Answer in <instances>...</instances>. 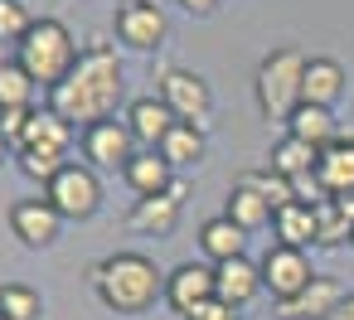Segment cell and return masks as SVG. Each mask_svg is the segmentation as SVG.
<instances>
[{
    "label": "cell",
    "instance_id": "obj_1",
    "mask_svg": "<svg viewBox=\"0 0 354 320\" xmlns=\"http://www.w3.org/2000/svg\"><path fill=\"white\" fill-rule=\"evenodd\" d=\"M117 102H122V64H117V54L107 44L83 49L73 73L59 88H49V107L68 126H78V122L97 126V122H107L117 112Z\"/></svg>",
    "mask_w": 354,
    "mask_h": 320
},
{
    "label": "cell",
    "instance_id": "obj_2",
    "mask_svg": "<svg viewBox=\"0 0 354 320\" xmlns=\"http://www.w3.org/2000/svg\"><path fill=\"white\" fill-rule=\"evenodd\" d=\"M88 276H93L97 301L107 310H117V315H141V310H151L165 296V272L146 252H112Z\"/></svg>",
    "mask_w": 354,
    "mask_h": 320
},
{
    "label": "cell",
    "instance_id": "obj_3",
    "mask_svg": "<svg viewBox=\"0 0 354 320\" xmlns=\"http://www.w3.org/2000/svg\"><path fill=\"white\" fill-rule=\"evenodd\" d=\"M15 64L39 88H59L73 73V64H78V44H73V35H68L64 20H35L30 35L15 44Z\"/></svg>",
    "mask_w": 354,
    "mask_h": 320
},
{
    "label": "cell",
    "instance_id": "obj_4",
    "mask_svg": "<svg viewBox=\"0 0 354 320\" xmlns=\"http://www.w3.org/2000/svg\"><path fill=\"white\" fill-rule=\"evenodd\" d=\"M306 64H310V59H306L301 49H291V44L272 49V54L257 64L252 88H257V107H262V117H267V122H286V117L301 107Z\"/></svg>",
    "mask_w": 354,
    "mask_h": 320
},
{
    "label": "cell",
    "instance_id": "obj_5",
    "mask_svg": "<svg viewBox=\"0 0 354 320\" xmlns=\"http://www.w3.org/2000/svg\"><path fill=\"white\" fill-rule=\"evenodd\" d=\"M170 112H175V122H189V126H209V112H214V93H209V83L199 78V73H189V68H170V73H160V93H156Z\"/></svg>",
    "mask_w": 354,
    "mask_h": 320
},
{
    "label": "cell",
    "instance_id": "obj_6",
    "mask_svg": "<svg viewBox=\"0 0 354 320\" xmlns=\"http://www.w3.org/2000/svg\"><path fill=\"white\" fill-rule=\"evenodd\" d=\"M44 199H49L64 218H93L97 204H102V185H97L93 165H64V170L44 185Z\"/></svg>",
    "mask_w": 354,
    "mask_h": 320
},
{
    "label": "cell",
    "instance_id": "obj_7",
    "mask_svg": "<svg viewBox=\"0 0 354 320\" xmlns=\"http://www.w3.org/2000/svg\"><path fill=\"white\" fill-rule=\"evenodd\" d=\"M257 267H262V291H272V301H277V305L296 301V296L315 281L310 257H306L301 247H281V243H272V247H267V257H262Z\"/></svg>",
    "mask_w": 354,
    "mask_h": 320
},
{
    "label": "cell",
    "instance_id": "obj_8",
    "mask_svg": "<svg viewBox=\"0 0 354 320\" xmlns=\"http://www.w3.org/2000/svg\"><path fill=\"white\" fill-rule=\"evenodd\" d=\"M112 25H117V39L141 49V54L160 49V39H165V10L156 6V0H127V6H117Z\"/></svg>",
    "mask_w": 354,
    "mask_h": 320
},
{
    "label": "cell",
    "instance_id": "obj_9",
    "mask_svg": "<svg viewBox=\"0 0 354 320\" xmlns=\"http://www.w3.org/2000/svg\"><path fill=\"white\" fill-rule=\"evenodd\" d=\"M83 151H88V160L102 165V170H127L131 156H136V136H131L127 122H112V117H107V122H97V126L83 131Z\"/></svg>",
    "mask_w": 354,
    "mask_h": 320
},
{
    "label": "cell",
    "instance_id": "obj_10",
    "mask_svg": "<svg viewBox=\"0 0 354 320\" xmlns=\"http://www.w3.org/2000/svg\"><path fill=\"white\" fill-rule=\"evenodd\" d=\"M10 228H15V238L30 243V247H49V243L59 238V228H64V214H59L49 199H20V204L10 209Z\"/></svg>",
    "mask_w": 354,
    "mask_h": 320
},
{
    "label": "cell",
    "instance_id": "obj_11",
    "mask_svg": "<svg viewBox=\"0 0 354 320\" xmlns=\"http://www.w3.org/2000/svg\"><path fill=\"white\" fill-rule=\"evenodd\" d=\"M180 204H185V185L175 180L165 194L136 199V204H131V214H127V223H131L136 233H170V228L180 223Z\"/></svg>",
    "mask_w": 354,
    "mask_h": 320
},
{
    "label": "cell",
    "instance_id": "obj_12",
    "mask_svg": "<svg viewBox=\"0 0 354 320\" xmlns=\"http://www.w3.org/2000/svg\"><path fill=\"white\" fill-rule=\"evenodd\" d=\"M262 291V267L257 262H248V257H233V262H218L214 267V296L223 301V305H248L252 296Z\"/></svg>",
    "mask_w": 354,
    "mask_h": 320
},
{
    "label": "cell",
    "instance_id": "obj_13",
    "mask_svg": "<svg viewBox=\"0 0 354 320\" xmlns=\"http://www.w3.org/2000/svg\"><path fill=\"white\" fill-rule=\"evenodd\" d=\"M165 301H170L180 315H189L194 305L214 301V267H199V262L175 267V272L165 276Z\"/></svg>",
    "mask_w": 354,
    "mask_h": 320
},
{
    "label": "cell",
    "instance_id": "obj_14",
    "mask_svg": "<svg viewBox=\"0 0 354 320\" xmlns=\"http://www.w3.org/2000/svg\"><path fill=\"white\" fill-rule=\"evenodd\" d=\"M286 136H296V141H306V146H315V151H330V146L339 141V122H335L330 107L301 102V107L286 117Z\"/></svg>",
    "mask_w": 354,
    "mask_h": 320
},
{
    "label": "cell",
    "instance_id": "obj_15",
    "mask_svg": "<svg viewBox=\"0 0 354 320\" xmlns=\"http://www.w3.org/2000/svg\"><path fill=\"white\" fill-rule=\"evenodd\" d=\"M127 126H131V136L141 141V146H160L165 141V131L175 126V112L160 102V97H136L131 107H127Z\"/></svg>",
    "mask_w": 354,
    "mask_h": 320
},
{
    "label": "cell",
    "instance_id": "obj_16",
    "mask_svg": "<svg viewBox=\"0 0 354 320\" xmlns=\"http://www.w3.org/2000/svg\"><path fill=\"white\" fill-rule=\"evenodd\" d=\"M122 175H127V185H131L141 199L165 194V189L175 185V165H170L160 151H136V156H131V165H127Z\"/></svg>",
    "mask_w": 354,
    "mask_h": 320
},
{
    "label": "cell",
    "instance_id": "obj_17",
    "mask_svg": "<svg viewBox=\"0 0 354 320\" xmlns=\"http://www.w3.org/2000/svg\"><path fill=\"white\" fill-rule=\"evenodd\" d=\"M339 301H344V286H339L335 276H320V272H315V281H310L296 301H286L281 315H286V320H320V315H330Z\"/></svg>",
    "mask_w": 354,
    "mask_h": 320
},
{
    "label": "cell",
    "instance_id": "obj_18",
    "mask_svg": "<svg viewBox=\"0 0 354 320\" xmlns=\"http://www.w3.org/2000/svg\"><path fill=\"white\" fill-rule=\"evenodd\" d=\"M315 175H320V185L330 189V199L354 194V136H339L330 151H320Z\"/></svg>",
    "mask_w": 354,
    "mask_h": 320
},
{
    "label": "cell",
    "instance_id": "obj_19",
    "mask_svg": "<svg viewBox=\"0 0 354 320\" xmlns=\"http://www.w3.org/2000/svg\"><path fill=\"white\" fill-rule=\"evenodd\" d=\"M344 93V68L335 59H310L306 64V83H301V102L310 107H335Z\"/></svg>",
    "mask_w": 354,
    "mask_h": 320
},
{
    "label": "cell",
    "instance_id": "obj_20",
    "mask_svg": "<svg viewBox=\"0 0 354 320\" xmlns=\"http://www.w3.org/2000/svg\"><path fill=\"white\" fill-rule=\"evenodd\" d=\"M68 141H73V126L54 112V107H44V112H30V126H25V141H20V151H68Z\"/></svg>",
    "mask_w": 354,
    "mask_h": 320
},
{
    "label": "cell",
    "instance_id": "obj_21",
    "mask_svg": "<svg viewBox=\"0 0 354 320\" xmlns=\"http://www.w3.org/2000/svg\"><path fill=\"white\" fill-rule=\"evenodd\" d=\"M272 204L257 194V189H248V185H238L233 180V189H228V204H223V218H233L243 233H257V228H267L272 223Z\"/></svg>",
    "mask_w": 354,
    "mask_h": 320
},
{
    "label": "cell",
    "instance_id": "obj_22",
    "mask_svg": "<svg viewBox=\"0 0 354 320\" xmlns=\"http://www.w3.org/2000/svg\"><path fill=\"white\" fill-rule=\"evenodd\" d=\"M243 243H248V233H243L233 218H223V214H218V218H209V223L199 228V247L214 257V267H218V262L243 257Z\"/></svg>",
    "mask_w": 354,
    "mask_h": 320
},
{
    "label": "cell",
    "instance_id": "obj_23",
    "mask_svg": "<svg viewBox=\"0 0 354 320\" xmlns=\"http://www.w3.org/2000/svg\"><path fill=\"white\" fill-rule=\"evenodd\" d=\"M315 160H320L315 146H306V141H296V136H281V141L272 146V156H267V170H277L281 180H296V175H310Z\"/></svg>",
    "mask_w": 354,
    "mask_h": 320
},
{
    "label": "cell",
    "instance_id": "obj_24",
    "mask_svg": "<svg viewBox=\"0 0 354 320\" xmlns=\"http://www.w3.org/2000/svg\"><path fill=\"white\" fill-rule=\"evenodd\" d=\"M272 228H277V243L281 247H301L306 252V243H315V209L286 204V209L272 214Z\"/></svg>",
    "mask_w": 354,
    "mask_h": 320
},
{
    "label": "cell",
    "instance_id": "obj_25",
    "mask_svg": "<svg viewBox=\"0 0 354 320\" xmlns=\"http://www.w3.org/2000/svg\"><path fill=\"white\" fill-rule=\"evenodd\" d=\"M156 151H160L170 165H199V160H204V131L189 126V122H175Z\"/></svg>",
    "mask_w": 354,
    "mask_h": 320
},
{
    "label": "cell",
    "instance_id": "obj_26",
    "mask_svg": "<svg viewBox=\"0 0 354 320\" xmlns=\"http://www.w3.org/2000/svg\"><path fill=\"white\" fill-rule=\"evenodd\" d=\"M0 315H6V320H39L44 315V301L25 281H0Z\"/></svg>",
    "mask_w": 354,
    "mask_h": 320
},
{
    "label": "cell",
    "instance_id": "obj_27",
    "mask_svg": "<svg viewBox=\"0 0 354 320\" xmlns=\"http://www.w3.org/2000/svg\"><path fill=\"white\" fill-rule=\"evenodd\" d=\"M354 238V218L330 199V204H320L315 209V243L320 247H339V243H349Z\"/></svg>",
    "mask_w": 354,
    "mask_h": 320
},
{
    "label": "cell",
    "instance_id": "obj_28",
    "mask_svg": "<svg viewBox=\"0 0 354 320\" xmlns=\"http://www.w3.org/2000/svg\"><path fill=\"white\" fill-rule=\"evenodd\" d=\"M238 185H248V189H257L272 209H286V204H296V194H291V180H281L277 170H243L238 175Z\"/></svg>",
    "mask_w": 354,
    "mask_h": 320
},
{
    "label": "cell",
    "instance_id": "obj_29",
    "mask_svg": "<svg viewBox=\"0 0 354 320\" xmlns=\"http://www.w3.org/2000/svg\"><path fill=\"white\" fill-rule=\"evenodd\" d=\"M35 88H39V83H35L20 64H6V68H0V112H6V107H30Z\"/></svg>",
    "mask_w": 354,
    "mask_h": 320
},
{
    "label": "cell",
    "instance_id": "obj_30",
    "mask_svg": "<svg viewBox=\"0 0 354 320\" xmlns=\"http://www.w3.org/2000/svg\"><path fill=\"white\" fill-rule=\"evenodd\" d=\"M30 10L20 6V0H0V44H20L30 35Z\"/></svg>",
    "mask_w": 354,
    "mask_h": 320
},
{
    "label": "cell",
    "instance_id": "obj_31",
    "mask_svg": "<svg viewBox=\"0 0 354 320\" xmlns=\"http://www.w3.org/2000/svg\"><path fill=\"white\" fill-rule=\"evenodd\" d=\"M64 165H68V160H64L59 151H20V170H25L30 180H39V185H49Z\"/></svg>",
    "mask_w": 354,
    "mask_h": 320
},
{
    "label": "cell",
    "instance_id": "obj_32",
    "mask_svg": "<svg viewBox=\"0 0 354 320\" xmlns=\"http://www.w3.org/2000/svg\"><path fill=\"white\" fill-rule=\"evenodd\" d=\"M30 112H35V107H6V112H0V136H6V141H10L15 151H20V141H25Z\"/></svg>",
    "mask_w": 354,
    "mask_h": 320
},
{
    "label": "cell",
    "instance_id": "obj_33",
    "mask_svg": "<svg viewBox=\"0 0 354 320\" xmlns=\"http://www.w3.org/2000/svg\"><path fill=\"white\" fill-rule=\"evenodd\" d=\"M185 320H238V315H233V305H223V301L214 296V301H204V305H194V310H189Z\"/></svg>",
    "mask_w": 354,
    "mask_h": 320
},
{
    "label": "cell",
    "instance_id": "obj_34",
    "mask_svg": "<svg viewBox=\"0 0 354 320\" xmlns=\"http://www.w3.org/2000/svg\"><path fill=\"white\" fill-rule=\"evenodd\" d=\"M320 320H354V291H349V296H344V301H339L330 315H320Z\"/></svg>",
    "mask_w": 354,
    "mask_h": 320
},
{
    "label": "cell",
    "instance_id": "obj_35",
    "mask_svg": "<svg viewBox=\"0 0 354 320\" xmlns=\"http://www.w3.org/2000/svg\"><path fill=\"white\" fill-rule=\"evenodd\" d=\"M180 6H185L189 15H214V10H218V0H180Z\"/></svg>",
    "mask_w": 354,
    "mask_h": 320
},
{
    "label": "cell",
    "instance_id": "obj_36",
    "mask_svg": "<svg viewBox=\"0 0 354 320\" xmlns=\"http://www.w3.org/2000/svg\"><path fill=\"white\" fill-rule=\"evenodd\" d=\"M6 151H10V141H6V136H0V160H6Z\"/></svg>",
    "mask_w": 354,
    "mask_h": 320
},
{
    "label": "cell",
    "instance_id": "obj_37",
    "mask_svg": "<svg viewBox=\"0 0 354 320\" xmlns=\"http://www.w3.org/2000/svg\"><path fill=\"white\" fill-rule=\"evenodd\" d=\"M0 68H6V44H0Z\"/></svg>",
    "mask_w": 354,
    "mask_h": 320
},
{
    "label": "cell",
    "instance_id": "obj_38",
    "mask_svg": "<svg viewBox=\"0 0 354 320\" xmlns=\"http://www.w3.org/2000/svg\"><path fill=\"white\" fill-rule=\"evenodd\" d=\"M117 6H127V0H117Z\"/></svg>",
    "mask_w": 354,
    "mask_h": 320
},
{
    "label": "cell",
    "instance_id": "obj_39",
    "mask_svg": "<svg viewBox=\"0 0 354 320\" xmlns=\"http://www.w3.org/2000/svg\"><path fill=\"white\" fill-rule=\"evenodd\" d=\"M349 247H354V238H349Z\"/></svg>",
    "mask_w": 354,
    "mask_h": 320
},
{
    "label": "cell",
    "instance_id": "obj_40",
    "mask_svg": "<svg viewBox=\"0 0 354 320\" xmlns=\"http://www.w3.org/2000/svg\"><path fill=\"white\" fill-rule=\"evenodd\" d=\"M0 320H6V315H0Z\"/></svg>",
    "mask_w": 354,
    "mask_h": 320
}]
</instances>
